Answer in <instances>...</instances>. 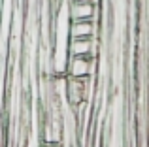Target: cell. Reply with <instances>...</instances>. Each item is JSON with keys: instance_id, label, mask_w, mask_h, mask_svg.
Instances as JSON below:
<instances>
[{"instance_id": "obj_4", "label": "cell", "mask_w": 149, "mask_h": 147, "mask_svg": "<svg viewBox=\"0 0 149 147\" xmlns=\"http://www.w3.org/2000/svg\"><path fill=\"white\" fill-rule=\"evenodd\" d=\"M45 147H58L57 144H45Z\"/></svg>"}, {"instance_id": "obj_5", "label": "cell", "mask_w": 149, "mask_h": 147, "mask_svg": "<svg viewBox=\"0 0 149 147\" xmlns=\"http://www.w3.org/2000/svg\"><path fill=\"white\" fill-rule=\"evenodd\" d=\"M29 147H32V144H29Z\"/></svg>"}, {"instance_id": "obj_3", "label": "cell", "mask_w": 149, "mask_h": 147, "mask_svg": "<svg viewBox=\"0 0 149 147\" xmlns=\"http://www.w3.org/2000/svg\"><path fill=\"white\" fill-rule=\"evenodd\" d=\"M96 23L95 21H70V38H95Z\"/></svg>"}, {"instance_id": "obj_1", "label": "cell", "mask_w": 149, "mask_h": 147, "mask_svg": "<svg viewBox=\"0 0 149 147\" xmlns=\"http://www.w3.org/2000/svg\"><path fill=\"white\" fill-rule=\"evenodd\" d=\"M68 15H70V21H95L96 2H93V0L68 2Z\"/></svg>"}, {"instance_id": "obj_2", "label": "cell", "mask_w": 149, "mask_h": 147, "mask_svg": "<svg viewBox=\"0 0 149 147\" xmlns=\"http://www.w3.org/2000/svg\"><path fill=\"white\" fill-rule=\"evenodd\" d=\"M95 72V59L91 57H70L66 76L72 77H91Z\"/></svg>"}]
</instances>
